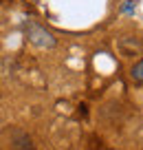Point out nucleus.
Segmentation results:
<instances>
[{
    "label": "nucleus",
    "mask_w": 143,
    "mask_h": 150,
    "mask_svg": "<svg viewBox=\"0 0 143 150\" xmlns=\"http://www.w3.org/2000/svg\"><path fill=\"white\" fill-rule=\"evenodd\" d=\"M119 49H121V53H123L125 57H132V55H137V53H141L143 51V42L139 40V38H121L119 40Z\"/></svg>",
    "instance_id": "nucleus-2"
},
{
    "label": "nucleus",
    "mask_w": 143,
    "mask_h": 150,
    "mask_svg": "<svg viewBox=\"0 0 143 150\" xmlns=\"http://www.w3.org/2000/svg\"><path fill=\"white\" fill-rule=\"evenodd\" d=\"M134 11H137V0H123V5H121V13L134 16Z\"/></svg>",
    "instance_id": "nucleus-4"
},
{
    "label": "nucleus",
    "mask_w": 143,
    "mask_h": 150,
    "mask_svg": "<svg viewBox=\"0 0 143 150\" xmlns=\"http://www.w3.org/2000/svg\"><path fill=\"white\" fill-rule=\"evenodd\" d=\"M27 38H29V42H31L33 47H37V49H53L57 44L55 35H53L51 31H46L44 27L35 24V22L27 24Z\"/></svg>",
    "instance_id": "nucleus-1"
},
{
    "label": "nucleus",
    "mask_w": 143,
    "mask_h": 150,
    "mask_svg": "<svg viewBox=\"0 0 143 150\" xmlns=\"http://www.w3.org/2000/svg\"><path fill=\"white\" fill-rule=\"evenodd\" d=\"M130 77H132V82H137V84H143V57L132 64V69H130Z\"/></svg>",
    "instance_id": "nucleus-3"
}]
</instances>
